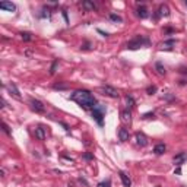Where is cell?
Here are the masks:
<instances>
[{"instance_id": "d6986e66", "label": "cell", "mask_w": 187, "mask_h": 187, "mask_svg": "<svg viewBox=\"0 0 187 187\" xmlns=\"http://www.w3.org/2000/svg\"><path fill=\"white\" fill-rule=\"evenodd\" d=\"M21 38L24 41H32V40H34L32 34H29V32H21Z\"/></svg>"}, {"instance_id": "4fadbf2b", "label": "cell", "mask_w": 187, "mask_h": 187, "mask_svg": "<svg viewBox=\"0 0 187 187\" xmlns=\"http://www.w3.org/2000/svg\"><path fill=\"white\" fill-rule=\"evenodd\" d=\"M129 137H130V135H129V130L127 129H120L119 130V139L121 140V142H127Z\"/></svg>"}, {"instance_id": "52a82bcc", "label": "cell", "mask_w": 187, "mask_h": 187, "mask_svg": "<svg viewBox=\"0 0 187 187\" xmlns=\"http://www.w3.org/2000/svg\"><path fill=\"white\" fill-rule=\"evenodd\" d=\"M29 105H31V108L35 111V113H44L46 111V107L42 104L41 101H38V99H31L29 101Z\"/></svg>"}, {"instance_id": "ac0fdd59", "label": "cell", "mask_w": 187, "mask_h": 187, "mask_svg": "<svg viewBox=\"0 0 187 187\" xmlns=\"http://www.w3.org/2000/svg\"><path fill=\"white\" fill-rule=\"evenodd\" d=\"M165 149H167V146L164 145V143H158V145L154 148V152H155L156 155H162V154L165 152Z\"/></svg>"}, {"instance_id": "5b68a950", "label": "cell", "mask_w": 187, "mask_h": 187, "mask_svg": "<svg viewBox=\"0 0 187 187\" xmlns=\"http://www.w3.org/2000/svg\"><path fill=\"white\" fill-rule=\"evenodd\" d=\"M6 89L9 91V94H11L13 98H16V99H21V98H22V97H21V92H19V89H18V86H16L13 82L7 83V85H6Z\"/></svg>"}, {"instance_id": "ffe728a7", "label": "cell", "mask_w": 187, "mask_h": 187, "mask_svg": "<svg viewBox=\"0 0 187 187\" xmlns=\"http://www.w3.org/2000/svg\"><path fill=\"white\" fill-rule=\"evenodd\" d=\"M126 105H127V108L135 107V99H133V97H130V95H127V97H126Z\"/></svg>"}, {"instance_id": "277c9868", "label": "cell", "mask_w": 187, "mask_h": 187, "mask_svg": "<svg viewBox=\"0 0 187 187\" xmlns=\"http://www.w3.org/2000/svg\"><path fill=\"white\" fill-rule=\"evenodd\" d=\"M99 91L104 94V95L110 97V98H119V97H120L119 91H117V89H114L113 86H108V85H107V86H101V88H99Z\"/></svg>"}, {"instance_id": "e575fe53", "label": "cell", "mask_w": 187, "mask_h": 187, "mask_svg": "<svg viewBox=\"0 0 187 187\" xmlns=\"http://www.w3.org/2000/svg\"><path fill=\"white\" fill-rule=\"evenodd\" d=\"M186 6H187V2H186Z\"/></svg>"}, {"instance_id": "8fae6325", "label": "cell", "mask_w": 187, "mask_h": 187, "mask_svg": "<svg viewBox=\"0 0 187 187\" xmlns=\"http://www.w3.org/2000/svg\"><path fill=\"white\" fill-rule=\"evenodd\" d=\"M34 135H35V137L38 140H44L46 139V130L42 129V127H35V130H34Z\"/></svg>"}, {"instance_id": "9a60e30c", "label": "cell", "mask_w": 187, "mask_h": 187, "mask_svg": "<svg viewBox=\"0 0 187 187\" xmlns=\"http://www.w3.org/2000/svg\"><path fill=\"white\" fill-rule=\"evenodd\" d=\"M174 46H176V40H167L161 44V48L162 50H172Z\"/></svg>"}, {"instance_id": "484cf974", "label": "cell", "mask_w": 187, "mask_h": 187, "mask_svg": "<svg viewBox=\"0 0 187 187\" xmlns=\"http://www.w3.org/2000/svg\"><path fill=\"white\" fill-rule=\"evenodd\" d=\"M146 92L149 94V95L155 94L156 92V86H148V88H146Z\"/></svg>"}, {"instance_id": "836d02e7", "label": "cell", "mask_w": 187, "mask_h": 187, "mask_svg": "<svg viewBox=\"0 0 187 187\" xmlns=\"http://www.w3.org/2000/svg\"><path fill=\"white\" fill-rule=\"evenodd\" d=\"M174 172H176V174H180V172H181V170H180V167H178V168H177V170H176Z\"/></svg>"}, {"instance_id": "cb8c5ba5", "label": "cell", "mask_w": 187, "mask_h": 187, "mask_svg": "<svg viewBox=\"0 0 187 187\" xmlns=\"http://www.w3.org/2000/svg\"><path fill=\"white\" fill-rule=\"evenodd\" d=\"M53 88H54V89H67L69 85H67V83H56Z\"/></svg>"}, {"instance_id": "7c38bea8", "label": "cell", "mask_w": 187, "mask_h": 187, "mask_svg": "<svg viewBox=\"0 0 187 187\" xmlns=\"http://www.w3.org/2000/svg\"><path fill=\"white\" fill-rule=\"evenodd\" d=\"M159 16H170V9H168V6H167V5L159 6L158 13H156V18H159Z\"/></svg>"}, {"instance_id": "ba28073f", "label": "cell", "mask_w": 187, "mask_h": 187, "mask_svg": "<svg viewBox=\"0 0 187 187\" xmlns=\"http://www.w3.org/2000/svg\"><path fill=\"white\" fill-rule=\"evenodd\" d=\"M184 161H187V154H186V152H180L178 155H176L174 158H172V162H174V164H177L178 167L181 165Z\"/></svg>"}, {"instance_id": "44dd1931", "label": "cell", "mask_w": 187, "mask_h": 187, "mask_svg": "<svg viewBox=\"0 0 187 187\" xmlns=\"http://www.w3.org/2000/svg\"><path fill=\"white\" fill-rule=\"evenodd\" d=\"M155 69H156V72L159 73V75H165V73H167L165 67L162 66V63H156V64H155Z\"/></svg>"}, {"instance_id": "7a4b0ae2", "label": "cell", "mask_w": 187, "mask_h": 187, "mask_svg": "<svg viewBox=\"0 0 187 187\" xmlns=\"http://www.w3.org/2000/svg\"><path fill=\"white\" fill-rule=\"evenodd\" d=\"M149 44V38H145V37H136L135 40H132L130 42H127V48L129 50H137L140 47L148 46Z\"/></svg>"}, {"instance_id": "3957f363", "label": "cell", "mask_w": 187, "mask_h": 187, "mask_svg": "<svg viewBox=\"0 0 187 187\" xmlns=\"http://www.w3.org/2000/svg\"><path fill=\"white\" fill-rule=\"evenodd\" d=\"M104 114H105V108L102 105H97L95 108L92 110V117L97 120V123L99 126H102V119H104Z\"/></svg>"}, {"instance_id": "30bf717a", "label": "cell", "mask_w": 187, "mask_h": 187, "mask_svg": "<svg viewBox=\"0 0 187 187\" xmlns=\"http://www.w3.org/2000/svg\"><path fill=\"white\" fill-rule=\"evenodd\" d=\"M119 176H120V178H121V183H123V186H124V187H130V186H132V180H130L129 176H127L124 171H120Z\"/></svg>"}, {"instance_id": "4316f807", "label": "cell", "mask_w": 187, "mask_h": 187, "mask_svg": "<svg viewBox=\"0 0 187 187\" xmlns=\"http://www.w3.org/2000/svg\"><path fill=\"white\" fill-rule=\"evenodd\" d=\"M2 127H3V130H5L7 135H11V129H9V126L6 124V123H3V124H2Z\"/></svg>"}, {"instance_id": "6da1fadb", "label": "cell", "mask_w": 187, "mask_h": 187, "mask_svg": "<svg viewBox=\"0 0 187 187\" xmlns=\"http://www.w3.org/2000/svg\"><path fill=\"white\" fill-rule=\"evenodd\" d=\"M70 99H73L75 102H78L82 108L85 110H94L97 107V101L94 98V95L89 91L80 89V91H75L70 95Z\"/></svg>"}, {"instance_id": "2e32d148", "label": "cell", "mask_w": 187, "mask_h": 187, "mask_svg": "<svg viewBox=\"0 0 187 187\" xmlns=\"http://www.w3.org/2000/svg\"><path fill=\"white\" fill-rule=\"evenodd\" d=\"M82 6H83V9H85V11H95V9H97L95 3H94V2H89V0H83Z\"/></svg>"}, {"instance_id": "1f68e13d", "label": "cell", "mask_w": 187, "mask_h": 187, "mask_svg": "<svg viewBox=\"0 0 187 187\" xmlns=\"http://www.w3.org/2000/svg\"><path fill=\"white\" fill-rule=\"evenodd\" d=\"M180 73H183V75H186L187 76V67H181L180 69Z\"/></svg>"}, {"instance_id": "f1b7e54d", "label": "cell", "mask_w": 187, "mask_h": 187, "mask_svg": "<svg viewBox=\"0 0 187 187\" xmlns=\"http://www.w3.org/2000/svg\"><path fill=\"white\" fill-rule=\"evenodd\" d=\"M79 183H80V184H83V186H85V187H88V186H89V184H88V181H86L85 178H82V177H79Z\"/></svg>"}, {"instance_id": "83f0119b", "label": "cell", "mask_w": 187, "mask_h": 187, "mask_svg": "<svg viewBox=\"0 0 187 187\" xmlns=\"http://www.w3.org/2000/svg\"><path fill=\"white\" fill-rule=\"evenodd\" d=\"M83 159L91 161V159H94V155H92V154H85V155H83Z\"/></svg>"}, {"instance_id": "5bb4252c", "label": "cell", "mask_w": 187, "mask_h": 187, "mask_svg": "<svg viewBox=\"0 0 187 187\" xmlns=\"http://www.w3.org/2000/svg\"><path fill=\"white\" fill-rule=\"evenodd\" d=\"M137 16H139L140 19H146L149 16V12H148V9H146L145 6H139L137 7Z\"/></svg>"}, {"instance_id": "d4e9b609", "label": "cell", "mask_w": 187, "mask_h": 187, "mask_svg": "<svg viewBox=\"0 0 187 187\" xmlns=\"http://www.w3.org/2000/svg\"><path fill=\"white\" fill-rule=\"evenodd\" d=\"M57 66H59V62H57V60H54V62H53V64H51V67H50V73H51V75H54V73H56V69H57Z\"/></svg>"}, {"instance_id": "4dcf8cb0", "label": "cell", "mask_w": 187, "mask_h": 187, "mask_svg": "<svg viewBox=\"0 0 187 187\" xmlns=\"http://www.w3.org/2000/svg\"><path fill=\"white\" fill-rule=\"evenodd\" d=\"M108 181H110V180H107V181H102V183H99V184H98V187H107V184H108Z\"/></svg>"}, {"instance_id": "e0dca14e", "label": "cell", "mask_w": 187, "mask_h": 187, "mask_svg": "<svg viewBox=\"0 0 187 187\" xmlns=\"http://www.w3.org/2000/svg\"><path fill=\"white\" fill-rule=\"evenodd\" d=\"M121 121H123V123H130V121H132V114H130L129 110L121 111Z\"/></svg>"}, {"instance_id": "8992f818", "label": "cell", "mask_w": 187, "mask_h": 187, "mask_svg": "<svg viewBox=\"0 0 187 187\" xmlns=\"http://www.w3.org/2000/svg\"><path fill=\"white\" fill-rule=\"evenodd\" d=\"M135 139H136V145L140 146V148H145V146L148 145V142H149L145 133H140V132H137V133H136Z\"/></svg>"}, {"instance_id": "f546056e", "label": "cell", "mask_w": 187, "mask_h": 187, "mask_svg": "<svg viewBox=\"0 0 187 187\" xmlns=\"http://www.w3.org/2000/svg\"><path fill=\"white\" fill-rule=\"evenodd\" d=\"M142 117H143V119H154L155 115H154V113H146V114H143Z\"/></svg>"}, {"instance_id": "7402d4cb", "label": "cell", "mask_w": 187, "mask_h": 187, "mask_svg": "<svg viewBox=\"0 0 187 187\" xmlns=\"http://www.w3.org/2000/svg\"><path fill=\"white\" fill-rule=\"evenodd\" d=\"M110 19H111L113 22H123V19H121V16L115 15V13H111V15H110Z\"/></svg>"}, {"instance_id": "603a6c76", "label": "cell", "mask_w": 187, "mask_h": 187, "mask_svg": "<svg viewBox=\"0 0 187 187\" xmlns=\"http://www.w3.org/2000/svg\"><path fill=\"white\" fill-rule=\"evenodd\" d=\"M50 15H51V12H50V9H48V7H42L41 18H50Z\"/></svg>"}, {"instance_id": "9c48e42d", "label": "cell", "mask_w": 187, "mask_h": 187, "mask_svg": "<svg viewBox=\"0 0 187 187\" xmlns=\"http://www.w3.org/2000/svg\"><path fill=\"white\" fill-rule=\"evenodd\" d=\"M0 9H3V11H7V12H15L16 11V6L11 2H2L0 3Z\"/></svg>"}, {"instance_id": "d6a6232c", "label": "cell", "mask_w": 187, "mask_h": 187, "mask_svg": "<svg viewBox=\"0 0 187 187\" xmlns=\"http://www.w3.org/2000/svg\"><path fill=\"white\" fill-rule=\"evenodd\" d=\"M98 32H99V34H102L104 37H108V35H110L108 32H104V31H101V29H98Z\"/></svg>"}]
</instances>
